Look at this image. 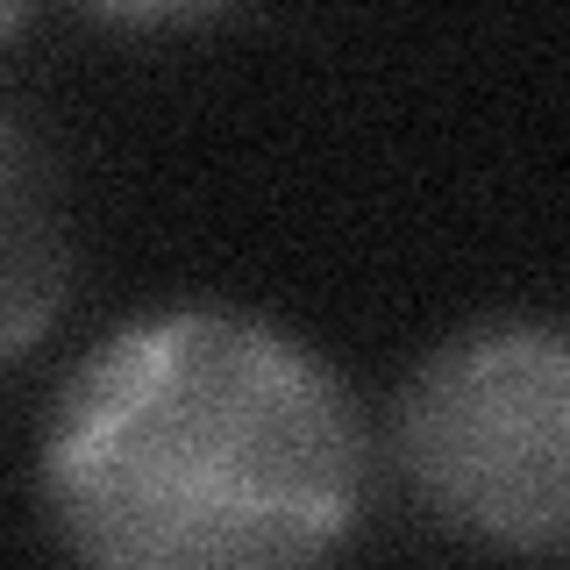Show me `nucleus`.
Returning a JSON list of instances; mask_svg holds the SVG:
<instances>
[{
  "label": "nucleus",
  "instance_id": "f257e3e1",
  "mask_svg": "<svg viewBox=\"0 0 570 570\" xmlns=\"http://www.w3.org/2000/svg\"><path fill=\"white\" fill-rule=\"evenodd\" d=\"M43 499L65 542L115 570L314 563L364 513V435L314 350L272 321L178 307L71 371Z\"/></svg>",
  "mask_w": 570,
  "mask_h": 570
},
{
  "label": "nucleus",
  "instance_id": "f03ea898",
  "mask_svg": "<svg viewBox=\"0 0 570 570\" xmlns=\"http://www.w3.org/2000/svg\"><path fill=\"white\" fill-rule=\"evenodd\" d=\"M406 478L450 528L528 557L570 549V328L492 321L442 343L400 406Z\"/></svg>",
  "mask_w": 570,
  "mask_h": 570
},
{
  "label": "nucleus",
  "instance_id": "7ed1b4c3",
  "mask_svg": "<svg viewBox=\"0 0 570 570\" xmlns=\"http://www.w3.org/2000/svg\"><path fill=\"white\" fill-rule=\"evenodd\" d=\"M71 272V228L58 171L36 142L0 121V364L50 328Z\"/></svg>",
  "mask_w": 570,
  "mask_h": 570
},
{
  "label": "nucleus",
  "instance_id": "20e7f679",
  "mask_svg": "<svg viewBox=\"0 0 570 570\" xmlns=\"http://www.w3.org/2000/svg\"><path fill=\"white\" fill-rule=\"evenodd\" d=\"M107 22H136V29H157V22H193V14H214L222 0H86Z\"/></svg>",
  "mask_w": 570,
  "mask_h": 570
},
{
  "label": "nucleus",
  "instance_id": "39448f33",
  "mask_svg": "<svg viewBox=\"0 0 570 570\" xmlns=\"http://www.w3.org/2000/svg\"><path fill=\"white\" fill-rule=\"evenodd\" d=\"M22 14H29V0H0V43L22 29Z\"/></svg>",
  "mask_w": 570,
  "mask_h": 570
}]
</instances>
